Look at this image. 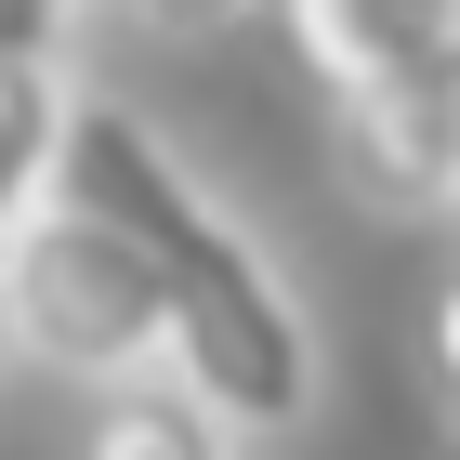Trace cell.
Wrapping results in <instances>:
<instances>
[{"label": "cell", "instance_id": "6da1fadb", "mask_svg": "<svg viewBox=\"0 0 460 460\" xmlns=\"http://www.w3.org/2000/svg\"><path fill=\"white\" fill-rule=\"evenodd\" d=\"M53 198H79L93 224H119V250H132L145 289H158V368H172L237 447H277V434L316 421L329 342H316V316H303V289H289L277 237H263L237 198H211L198 158H184L145 106L79 93Z\"/></svg>", "mask_w": 460, "mask_h": 460}, {"label": "cell", "instance_id": "7a4b0ae2", "mask_svg": "<svg viewBox=\"0 0 460 460\" xmlns=\"http://www.w3.org/2000/svg\"><path fill=\"white\" fill-rule=\"evenodd\" d=\"M0 342L13 368H53L79 394H119L158 368V289L119 250V224H93L79 198H40L0 237Z\"/></svg>", "mask_w": 460, "mask_h": 460}, {"label": "cell", "instance_id": "3957f363", "mask_svg": "<svg viewBox=\"0 0 460 460\" xmlns=\"http://www.w3.org/2000/svg\"><path fill=\"white\" fill-rule=\"evenodd\" d=\"M329 158L368 211L394 224H460V53L408 79H368L329 106Z\"/></svg>", "mask_w": 460, "mask_h": 460}, {"label": "cell", "instance_id": "277c9868", "mask_svg": "<svg viewBox=\"0 0 460 460\" xmlns=\"http://www.w3.org/2000/svg\"><path fill=\"white\" fill-rule=\"evenodd\" d=\"M263 13L289 27V53H303V79L329 106L368 93V79H408V66L460 53V0H263Z\"/></svg>", "mask_w": 460, "mask_h": 460}, {"label": "cell", "instance_id": "5b68a950", "mask_svg": "<svg viewBox=\"0 0 460 460\" xmlns=\"http://www.w3.org/2000/svg\"><path fill=\"white\" fill-rule=\"evenodd\" d=\"M66 119H79V66H0V237L53 198Z\"/></svg>", "mask_w": 460, "mask_h": 460}, {"label": "cell", "instance_id": "8992f818", "mask_svg": "<svg viewBox=\"0 0 460 460\" xmlns=\"http://www.w3.org/2000/svg\"><path fill=\"white\" fill-rule=\"evenodd\" d=\"M93 460H237V434H224L172 368H145V382L93 394Z\"/></svg>", "mask_w": 460, "mask_h": 460}, {"label": "cell", "instance_id": "52a82bcc", "mask_svg": "<svg viewBox=\"0 0 460 460\" xmlns=\"http://www.w3.org/2000/svg\"><path fill=\"white\" fill-rule=\"evenodd\" d=\"M106 0H0V66H66Z\"/></svg>", "mask_w": 460, "mask_h": 460}, {"label": "cell", "instance_id": "ba28073f", "mask_svg": "<svg viewBox=\"0 0 460 460\" xmlns=\"http://www.w3.org/2000/svg\"><path fill=\"white\" fill-rule=\"evenodd\" d=\"M421 355H434V408L460 421V263H447V289H434V316H421Z\"/></svg>", "mask_w": 460, "mask_h": 460}, {"label": "cell", "instance_id": "9c48e42d", "mask_svg": "<svg viewBox=\"0 0 460 460\" xmlns=\"http://www.w3.org/2000/svg\"><path fill=\"white\" fill-rule=\"evenodd\" d=\"M119 13H145V27H184V40H198V27H237V13H263V0H119Z\"/></svg>", "mask_w": 460, "mask_h": 460}, {"label": "cell", "instance_id": "30bf717a", "mask_svg": "<svg viewBox=\"0 0 460 460\" xmlns=\"http://www.w3.org/2000/svg\"><path fill=\"white\" fill-rule=\"evenodd\" d=\"M0 368H13V342H0Z\"/></svg>", "mask_w": 460, "mask_h": 460}]
</instances>
